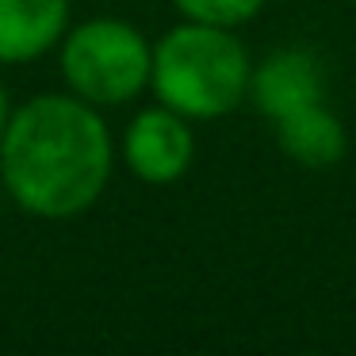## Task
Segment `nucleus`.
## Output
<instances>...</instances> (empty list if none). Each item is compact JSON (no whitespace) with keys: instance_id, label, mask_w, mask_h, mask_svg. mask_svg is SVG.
Here are the masks:
<instances>
[{"instance_id":"0eeeda50","label":"nucleus","mask_w":356,"mask_h":356,"mask_svg":"<svg viewBox=\"0 0 356 356\" xmlns=\"http://www.w3.org/2000/svg\"><path fill=\"white\" fill-rule=\"evenodd\" d=\"M272 131H276V146L295 165H307V169H330L348 154V131L325 100L276 119Z\"/></svg>"},{"instance_id":"7ed1b4c3","label":"nucleus","mask_w":356,"mask_h":356,"mask_svg":"<svg viewBox=\"0 0 356 356\" xmlns=\"http://www.w3.org/2000/svg\"><path fill=\"white\" fill-rule=\"evenodd\" d=\"M154 42L119 16H92L70 24L58 47L65 92L81 96L92 108H123L149 88Z\"/></svg>"},{"instance_id":"9d476101","label":"nucleus","mask_w":356,"mask_h":356,"mask_svg":"<svg viewBox=\"0 0 356 356\" xmlns=\"http://www.w3.org/2000/svg\"><path fill=\"white\" fill-rule=\"evenodd\" d=\"M0 215H4V188H0Z\"/></svg>"},{"instance_id":"423d86ee","label":"nucleus","mask_w":356,"mask_h":356,"mask_svg":"<svg viewBox=\"0 0 356 356\" xmlns=\"http://www.w3.org/2000/svg\"><path fill=\"white\" fill-rule=\"evenodd\" d=\"M70 0H0V65H31L62 47Z\"/></svg>"},{"instance_id":"39448f33","label":"nucleus","mask_w":356,"mask_h":356,"mask_svg":"<svg viewBox=\"0 0 356 356\" xmlns=\"http://www.w3.org/2000/svg\"><path fill=\"white\" fill-rule=\"evenodd\" d=\"M249 100L268 123L325 100V65L310 47H280L253 65Z\"/></svg>"},{"instance_id":"6e6552de","label":"nucleus","mask_w":356,"mask_h":356,"mask_svg":"<svg viewBox=\"0 0 356 356\" xmlns=\"http://www.w3.org/2000/svg\"><path fill=\"white\" fill-rule=\"evenodd\" d=\"M268 0H172V8L192 24H211V27H245L249 19L261 16Z\"/></svg>"},{"instance_id":"f03ea898","label":"nucleus","mask_w":356,"mask_h":356,"mask_svg":"<svg viewBox=\"0 0 356 356\" xmlns=\"http://www.w3.org/2000/svg\"><path fill=\"white\" fill-rule=\"evenodd\" d=\"M249 50L230 27L177 24L154 42L149 92L192 123H215L249 100Z\"/></svg>"},{"instance_id":"f257e3e1","label":"nucleus","mask_w":356,"mask_h":356,"mask_svg":"<svg viewBox=\"0 0 356 356\" xmlns=\"http://www.w3.org/2000/svg\"><path fill=\"white\" fill-rule=\"evenodd\" d=\"M115 142L100 108L73 92H39L8 111L0 134V188L24 215L62 222L100 203Z\"/></svg>"},{"instance_id":"20e7f679","label":"nucleus","mask_w":356,"mask_h":356,"mask_svg":"<svg viewBox=\"0 0 356 356\" xmlns=\"http://www.w3.org/2000/svg\"><path fill=\"white\" fill-rule=\"evenodd\" d=\"M119 157H123L127 172L142 184H177L195 161L192 119H184L165 104H149V108L134 111L123 131V142H119Z\"/></svg>"},{"instance_id":"1a4fd4ad","label":"nucleus","mask_w":356,"mask_h":356,"mask_svg":"<svg viewBox=\"0 0 356 356\" xmlns=\"http://www.w3.org/2000/svg\"><path fill=\"white\" fill-rule=\"evenodd\" d=\"M8 111L12 104H8V92H4V81H0V134H4V123H8Z\"/></svg>"}]
</instances>
